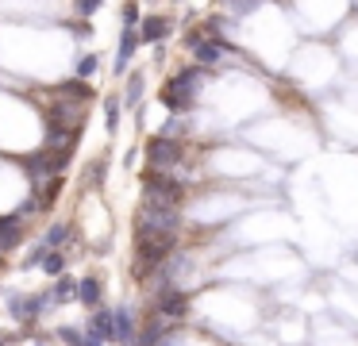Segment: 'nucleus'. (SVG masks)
<instances>
[{"label":"nucleus","mask_w":358,"mask_h":346,"mask_svg":"<svg viewBox=\"0 0 358 346\" xmlns=\"http://www.w3.org/2000/svg\"><path fill=\"white\" fill-rule=\"evenodd\" d=\"M208 73L212 69L196 66V62L185 66V69H178V73H170L166 85H162V92H158L162 108L170 115H189L196 108V100H201V89H204V81H208Z\"/></svg>","instance_id":"1"},{"label":"nucleus","mask_w":358,"mask_h":346,"mask_svg":"<svg viewBox=\"0 0 358 346\" xmlns=\"http://www.w3.org/2000/svg\"><path fill=\"white\" fill-rule=\"evenodd\" d=\"M4 312L12 315V323H16L24 335H35L39 331V323L47 319V315H55V300L47 296V289H4Z\"/></svg>","instance_id":"2"},{"label":"nucleus","mask_w":358,"mask_h":346,"mask_svg":"<svg viewBox=\"0 0 358 346\" xmlns=\"http://www.w3.org/2000/svg\"><path fill=\"white\" fill-rule=\"evenodd\" d=\"M185 231V215L181 208L170 204H155V200H139L131 219V238H166V235H181Z\"/></svg>","instance_id":"3"},{"label":"nucleus","mask_w":358,"mask_h":346,"mask_svg":"<svg viewBox=\"0 0 358 346\" xmlns=\"http://www.w3.org/2000/svg\"><path fill=\"white\" fill-rule=\"evenodd\" d=\"M150 312L170 323H185L193 312V292L181 284H150Z\"/></svg>","instance_id":"4"},{"label":"nucleus","mask_w":358,"mask_h":346,"mask_svg":"<svg viewBox=\"0 0 358 346\" xmlns=\"http://www.w3.org/2000/svg\"><path fill=\"white\" fill-rule=\"evenodd\" d=\"M143 200H155V204H170V208H181L189 196L185 181L173 173H162V169H143Z\"/></svg>","instance_id":"5"},{"label":"nucleus","mask_w":358,"mask_h":346,"mask_svg":"<svg viewBox=\"0 0 358 346\" xmlns=\"http://www.w3.org/2000/svg\"><path fill=\"white\" fill-rule=\"evenodd\" d=\"M147 169H162V173H173L178 166H185V138H170V135H150L147 146Z\"/></svg>","instance_id":"6"},{"label":"nucleus","mask_w":358,"mask_h":346,"mask_svg":"<svg viewBox=\"0 0 358 346\" xmlns=\"http://www.w3.org/2000/svg\"><path fill=\"white\" fill-rule=\"evenodd\" d=\"M112 323H116V346H135L143 327V315L135 304H116L112 308Z\"/></svg>","instance_id":"7"},{"label":"nucleus","mask_w":358,"mask_h":346,"mask_svg":"<svg viewBox=\"0 0 358 346\" xmlns=\"http://www.w3.org/2000/svg\"><path fill=\"white\" fill-rule=\"evenodd\" d=\"M39 243L50 246V250H73V243H78V219H62V215H55V219L43 227Z\"/></svg>","instance_id":"8"},{"label":"nucleus","mask_w":358,"mask_h":346,"mask_svg":"<svg viewBox=\"0 0 358 346\" xmlns=\"http://www.w3.org/2000/svg\"><path fill=\"white\" fill-rule=\"evenodd\" d=\"M135 50H139V27H124V31H120V43H116V58H112V73H116V77L131 73Z\"/></svg>","instance_id":"9"},{"label":"nucleus","mask_w":358,"mask_h":346,"mask_svg":"<svg viewBox=\"0 0 358 346\" xmlns=\"http://www.w3.org/2000/svg\"><path fill=\"white\" fill-rule=\"evenodd\" d=\"M81 327H85L93 338H101V343L116 346V323H112V308H108V304L93 308V312L85 315V323H81Z\"/></svg>","instance_id":"10"},{"label":"nucleus","mask_w":358,"mask_h":346,"mask_svg":"<svg viewBox=\"0 0 358 346\" xmlns=\"http://www.w3.org/2000/svg\"><path fill=\"white\" fill-rule=\"evenodd\" d=\"M170 35H173V20H170V15H143V23H139V43L162 46Z\"/></svg>","instance_id":"11"},{"label":"nucleus","mask_w":358,"mask_h":346,"mask_svg":"<svg viewBox=\"0 0 358 346\" xmlns=\"http://www.w3.org/2000/svg\"><path fill=\"white\" fill-rule=\"evenodd\" d=\"M78 304L85 308V312H93V308L104 304V281H101V273L78 277Z\"/></svg>","instance_id":"12"},{"label":"nucleus","mask_w":358,"mask_h":346,"mask_svg":"<svg viewBox=\"0 0 358 346\" xmlns=\"http://www.w3.org/2000/svg\"><path fill=\"white\" fill-rule=\"evenodd\" d=\"M43 289H47V296L55 300V308L73 304V300H78V277H73V273H62V277H55L50 284H43Z\"/></svg>","instance_id":"13"},{"label":"nucleus","mask_w":358,"mask_h":346,"mask_svg":"<svg viewBox=\"0 0 358 346\" xmlns=\"http://www.w3.org/2000/svg\"><path fill=\"white\" fill-rule=\"evenodd\" d=\"M143 92H147V77H143V69H131V73L124 77V108H131V112H139L143 108Z\"/></svg>","instance_id":"14"},{"label":"nucleus","mask_w":358,"mask_h":346,"mask_svg":"<svg viewBox=\"0 0 358 346\" xmlns=\"http://www.w3.org/2000/svg\"><path fill=\"white\" fill-rule=\"evenodd\" d=\"M39 269L50 277V281H55V277H62V273H70V250H50V246H47Z\"/></svg>","instance_id":"15"},{"label":"nucleus","mask_w":358,"mask_h":346,"mask_svg":"<svg viewBox=\"0 0 358 346\" xmlns=\"http://www.w3.org/2000/svg\"><path fill=\"white\" fill-rule=\"evenodd\" d=\"M120 115H124V96H120V92H108V96H104V127H108V135L120 131Z\"/></svg>","instance_id":"16"},{"label":"nucleus","mask_w":358,"mask_h":346,"mask_svg":"<svg viewBox=\"0 0 358 346\" xmlns=\"http://www.w3.org/2000/svg\"><path fill=\"white\" fill-rule=\"evenodd\" d=\"M55 343L58 346H85L89 335H85V327H78V323H62V327H55Z\"/></svg>","instance_id":"17"},{"label":"nucleus","mask_w":358,"mask_h":346,"mask_svg":"<svg viewBox=\"0 0 358 346\" xmlns=\"http://www.w3.org/2000/svg\"><path fill=\"white\" fill-rule=\"evenodd\" d=\"M96 69H101V58H96V54H81V58H78V69H73V77H81V81H93Z\"/></svg>","instance_id":"18"},{"label":"nucleus","mask_w":358,"mask_h":346,"mask_svg":"<svg viewBox=\"0 0 358 346\" xmlns=\"http://www.w3.org/2000/svg\"><path fill=\"white\" fill-rule=\"evenodd\" d=\"M189 131V115H170V120L158 127V135H170V138H185Z\"/></svg>","instance_id":"19"},{"label":"nucleus","mask_w":358,"mask_h":346,"mask_svg":"<svg viewBox=\"0 0 358 346\" xmlns=\"http://www.w3.org/2000/svg\"><path fill=\"white\" fill-rule=\"evenodd\" d=\"M43 254H47V246H43L39 238H35V243L27 246V254L20 258V269H39V266H43Z\"/></svg>","instance_id":"20"},{"label":"nucleus","mask_w":358,"mask_h":346,"mask_svg":"<svg viewBox=\"0 0 358 346\" xmlns=\"http://www.w3.org/2000/svg\"><path fill=\"white\" fill-rule=\"evenodd\" d=\"M120 23H124V27H139L143 23L139 0H124V8H120Z\"/></svg>","instance_id":"21"},{"label":"nucleus","mask_w":358,"mask_h":346,"mask_svg":"<svg viewBox=\"0 0 358 346\" xmlns=\"http://www.w3.org/2000/svg\"><path fill=\"white\" fill-rule=\"evenodd\" d=\"M104 173H108V158H104V154H101V158H96L93 166L85 169V181L93 185V189H101V185H104Z\"/></svg>","instance_id":"22"},{"label":"nucleus","mask_w":358,"mask_h":346,"mask_svg":"<svg viewBox=\"0 0 358 346\" xmlns=\"http://www.w3.org/2000/svg\"><path fill=\"white\" fill-rule=\"evenodd\" d=\"M220 8L231 12V15H247V12H255V8H258V0H220Z\"/></svg>","instance_id":"23"},{"label":"nucleus","mask_w":358,"mask_h":346,"mask_svg":"<svg viewBox=\"0 0 358 346\" xmlns=\"http://www.w3.org/2000/svg\"><path fill=\"white\" fill-rule=\"evenodd\" d=\"M104 0H73V12H78V20H93L96 12H101Z\"/></svg>","instance_id":"24"},{"label":"nucleus","mask_w":358,"mask_h":346,"mask_svg":"<svg viewBox=\"0 0 358 346\" xmlns=\"http://www.w3.org/2000/svg\"><path fill=\"white\" fill-rule=\"evenodd\" d=\"M27 346H55V338H47L43 331H35V335H31V343H27Z\"/></svg>","instance_id":"25"},{"label":"nucleus","mask_w":358,"mask_h":346,"mask_svg":"<svg viewBox=\"0 0 358 346\" xmlns=\"http://www.w3.org/2000/svg\"><path fill=\"white\" fill-rule=\"evenodd\" d=\"M85 335H89V331H85ZM85 346H108V343H101V338H93V335H89V343Z\"/></svg>","instance_id":"26"},{"label":"nucleus","mask_w":358,"mask_h":346,"mask_svg":"<svg viewBox=\"0 0 358 346\" xmlns=\"http://www.w3.org/2000/svg\"><path fill=\"white\" fill-rule=\"evenodd\" d=\"M150 4H155V0H150Z\"/></svg>","instance_id":"27"}]
</instances>
